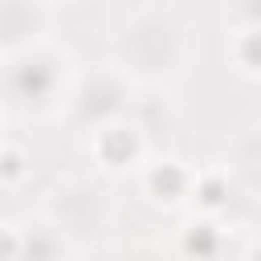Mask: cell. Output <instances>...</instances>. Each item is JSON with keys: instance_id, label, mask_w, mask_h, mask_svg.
Masks as SVG:
<instances>
[{"instance_id": "obj_9", "label": "cell", "mask_w": 261, "mask_h": 261, "mask_svg": "<svg viewBox=\"0 0 261 261\" xmlns=\"http://www.w3.org/2000/svg\"><path fill=\"white\" fill-rule=\"evenodd\" d=\"M20 163H24L20 147H16V143H8V147H4V184H8V188H16V179H20V171H24Z\"/></svg>"}, {"instance_id": "obj_2", "label": "cell", "mask_w": 261, "mask_h": 261, "mask_svg": "<svg viewBox=\"0 0 261 261\" xmlns=\"http://www.w3.org/2000/svg\"><path fill=\"white\" fill-rule=\"evenodd\" d=\"M69 53L53 49L49 41H37L29 49H16V53H4V82H8V102L12 106H33V110H53V106H65L69 110V98H73V86L69 82Z\"/></svg>"}, {"instance_id": "obj_4", "label": "cell", "mask_w": 261, "mask_h": 261, "mask_svg": "<svg viewBox=\"0 0 261 261\" xmlns=\"http://www.w3.org/2000/svg\"><path fill=\"white\" fill-rule=\"evenodd\" d=\"M69 237L49 220L37 216L29 224H4V261H69Z\"/></svg>"}, {"instance_id": "obj_5", "label": "cell", "mask_w": 261, "mask_h": 261, "mask_svg": "<svg viewBox=\"0 0 261 261\" xmlns=\"http://www.w3.org/2000/svg\"><path fill=\"white\" fill-rule=\"evenodd\" d=\"M143 151H147L143 126H135L130 118H118L94 130V159L110 171H130L143 159Z\"/></svg>"}, {"instance_id": "obj_11", "label": "cell", "mask_w": 261, "mask_h": 261, "mask_svg": "<svg viewBox=\"0 0 261 261\" xmlns=\"http://www.w3.org/2000/svg\"><path fill=\"white\" fill-rule=\"evenodd\" d=\"M41 4H45V8H53V4H69V0H41Z\"/></svg>"}, {"instance_id": "obj_3", "label": "cell", "mask_w": 261, "mask_h": 261, "mask_svg": "<svg viewBox=\"0 0 261 261\" xmlns=\"http://www.w3.org/2000/svg\"><path fill=\"white\" fill-rule=\"evenodd\" d=\"M49 220L69 241H77L82 232H102V224H106V200H102V192L94 184L69 179V184L57 188V196L49 204Z\"/></svg>"}, {"instance_id": "obj_10", "label": "cell", "mask_w": 261, "mask_h": 261, "mask_svg": "<svg viewBox=\"0 0 261 261\" xmlns=\"http://www.w3.org/2000/svg\"><path fill=\"white\" fill-rule=\"evenodd\" d=\"M245 261H261V237L249 245V253H245Z\"/></svg>"}, {"instance_id": "obj_6", "label": "cell", "mask_w": 261, "mask_h": 261, "mask_svg": "<svg viewBox=\"0 0 261 261\" xmlns=\"http://www.w3.org/2000/svg\"><path fill=\"white\" fill-rule=\"evenodd\" d=\"M45 12L41 0H4V53L45 41Z\"/></svg>"}, {"instance_id": "obj_1", "label": "cell", "mask_w": 261, "mask_h": 261, "mask_svg": "<svg viewBox=\"0 0 261 261\" xmlns=\"http://www.w3.org/2000/svg\"><path fill=\"white\" fill-rule=\"evenodd\" d=\"M188 61V29L167 8H139L114 41V65L130 82H167Z\"/></svg>"}, {"instance_id": "obj_8", "label": "cell", "mask_w": 261, "mask_h": 261, "mask_svg": "<svg viewBox=\"0 0 261 261\" xmlns=\"http://www.w3.org/2000/svg\"><path fill=\"white\" fill-rule=\"evenodd\" d=\"M232 61L241 73L261 77V24H237L232 29Z\"/></svg>"}, {"instance_id": "obj_7", "label": "cell", "mask_w": 261, "mask_h": 261, "mask_svg": "<svg viewBox=\"0 0 261 261\" xmlns=\"http://www.w3.org/2000/svg\"><path fill=\"white\" fill-rule=\"evenodd\" d=\"M143 188L155 200H179L196 188V175L188 167H179V159H155L143 167Z\"/></svg>"}]
</instances>
